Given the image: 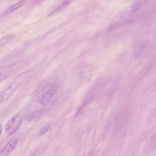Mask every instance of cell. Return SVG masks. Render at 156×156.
Masks as SVG:
<instances>
[{"instance_id": "cell-2", "label": "cell", "mask_w": 156, "mask_h": 156, "mask_svg": "<svg viewBox=\"0 0 156 156\" xmlns=\"http://www.w3.org/2000/svg\"><path fill=\"white\" fill-rule=\"evenodd\" d=\"M18 140L16 137L11 139L0 151V156H8L10 154L15 150Z\"/></svg>"}, {"instance_id": "cell-8", "label": "cell", "mask_w": 156, "mask_h": 156, "mask_svg": "<svg viewBox=\"0 0 156 156\" xmlns=\"http://www.w3.org/2000/svg\"><path fill=\"white\" fill-rule=\"evenodd\" d=\"M71 2V1L69 0L64 1L56 9L52 12L50 15H52L61 11L69 6Z\"/></svg>"}, {"instance_id": "cell-1", "label": "cell", "mask_w": 156, "mask_h": 156, "mask_svg": "<svg viewBox=\"0 0 156 156\" xmlns=\"http://www.w3.org/2000/svg\"><path fill=\"white\" fill-rule=\"evenodd\" d=\"M22 117L20 114L14 115L8 122L5 126V131L9 136L14 134L18 130L22 122Z\"/></svg>"}, {"instance_id": "cell-5", "label": "cell", "mask_w": 156, "mask_h": 156, "mask_svg": "<svg viewBox=\"0 0 156 156\" xmlns=\"http://www.w3.org/2000/svg\"><path fill=\"white\" fill-rule=\"evenodd\" d=\"M56 91L55 88H51L47 91L43 95L41 100L42 104H45L48 101L53 97Z\"/></svg>"}, {"instance_id": "cell-3", "label": "cell", "mask_w": 156, "mask_h": 156, "mask_svg": "<svg viewBox=\"0 0 156 156\" xmlns=\"http://www.w3.org/2000/svg\"><path fill=\"white\" fill-rule=\"evenodd\" d=\"M19 86L18 83H14L7 87L0 92V103L9 99Z\"/></svg>"}, {"instance_id": "cell-9", "label": "cell", "mask_w": 156, "mask_h": 156, "mask_svg": "<svg viewBox=\"0 0 156 156\" xmlns=\"http://www.w3.org/2000/svg\"><path fill=\"white\" fill-rule=\"evenodd\" d=\"M51 129V126L50 125H48L42 127L40 129L39 136H41L44 135L46 132L50 130Z\"/></svg>"}, {"instance_id": "cell-4", "label": "cell", "mask_w": 156, "mask_h": 156, "mask_svg": "<svg viewBox=\"0 0 156 156\" xmlns=\"http://www.w3.org/2000/svg\"><path fill=\"white\" fill-rule=\"evenodd\" d=\"M156 135L152 136L147 141L144 148V152L147 154L153 152L155 149Z\"/></svg>"}, {"instance_id": "cell-10", "label": "cell", "mask_w": 156, "mask_h": 156, "mask_svg": "<svg viewBox=\"0 0 156 156\" xmlns=\"http://www.w3.org/2000/svg\"><path fill=\"white\" fill-rule=\"evenodd\" d=\"M38 114V111H37L34 112L29 116L28 117V120L29 121L32 120L36 118Z\"/></svg>"}, {"instance_id": "cell-13", "label": "cell", "mask_w": 156, "mask_h": 156, "mask_svg": "<svg viewBox=\"0 0 156 156\" xmlns=\"http://www.w3.org/2000/svg\"><path fill=\"white\" fill-rule=\"evenodd\" d=\"M29 156H34V155H30Z\"/></svg>"}, {"instance_id": "cell-11", "label": "cell", "mask_w": 156, "mask_h": 156, "mask_svg": "<svg viewBox=\"0 0 156 156\" xmlns=\"http://www.w3.org/2000/svg\"><path fill=\"white\" fill-rule=\"evenodd\" d=\"M6 77V76L4 74L0 75V82L4 80Z\"/></svg>"}, {"instance_id": "cell-12", "label": "cell", "mask_w": 156, "mask_h": 156, "mask_svg": "<svg viewBox=\"0 0 156 156\" xmlns=\"http://www.w3.org/2000/svg\"><path fill=\"white\" fill-rule=\"evenodd\" d=\"M2 130V126L1 124H0V136L1 134Z\"/></svg>"}, {"instance_id": "cell-7", "label": "cell", "mask_w": 156, "mask_h": 156, "mask_svg": "<svg viewBox=\"0 0 156 156\" xmlns=\"http://www.w3.org/2000/svg\"><path fill=\"white\" fill-rule=\"evenodd\" d=\"M27 1H22L11 6L5 12L6 14L10 13L26 4Z\"/></svg>"}, {"instance_id": "cell-6", "label": "cell", "mask_w": 156, "mask_h": 156, "mask_svg": "<svg viewBox=\"0 0 156 156\" xmlns=\"http://www.w3.org/2000/svg\"><path fill=\"white\" fill-rule=\"evenodd\" d=\"M14 33L7 34L0 39V48L10 42L15 37Z\"/></svg>"}]
</instances>
